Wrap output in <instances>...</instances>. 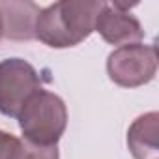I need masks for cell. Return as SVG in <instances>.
Returning <instances> with one entry per match:
<instances>
[{"instance_id": "cell-1", "label": "cell", "mask_w": 159, "mask_h": 159, "mask_svg": "<svg viewBox=\"0 0 159 159\" xmlns=\"http://www.w3.org/2000/svg\"><path fill=\"white\" fill-rule=\"evenodd\" d=\"M103 2H84V0H60L41 8L34 39L52 49H69L81 45L90 38L96 26Z\"/></svg>"}, {"instance_id": "cell-3", "label": "cell", "mask_w": 159, "mask_h": 159, "mask_svg": "<svg viewBox=\"0 0 159 159\" xmlns=\"http://www.w3.org/2000/svg\"><path fill=\"white\" fill-rule=\"evenodd\" d=\"M157 73V52L153 45L131 43L116 47L107 56V75L122 88H139L153 81Z\"/></svg>"}, {"instance_id": "cell-9", "label": "cell", "mask_w": 159, "mask_h": 159, "mask_svg": "<svg viewBox=\"0 0 159 159\" xmlns=\"http://www.w3.org/2000/svg\"><path fill=\"white\" fill-rule=\"evenodd\" d=\"M15 142H17V137H13L11 133L0 129V159H10L11 157Z\"/></svg>"}, {"instance_id": "cell-6", "label": "cell", "mask_w": 159, "mask_h": 159, "mask_svg": "<svg viewBox=\"0 0 159 159\" xmlns=\"http://www.w3.org/2000/svg\"><path fill=\"white\" fill-rule=\"evenodd\" d=\"M41 8L34 2H0V15L4 21V38L11 41L34 39L36 19Z\"/></svg>"}, {"instance_id": "cell-2", "label": "cell", "mask_w": 159, "mask_h": 159, "mask_svg": "<svg viewBox=\"0 0 159 159\" xmlns=\"http://www.w3.org/2000/svg\"><path fill=\"white\" fill-rule=\"evenodd\" d=\"M17 122L26 142L56 146L67 127V107L58 94L41 88L25 103Z\"/></svg>"}, {"instance_id": "cell-10", "label": "cell", "mask_w": 159, "mask_h": 159, "mask_svg": "<svg viewBox=\"0 0 159 159\" xmlns=\"http://www.w3.org/2000/svg\"><path fill=\"white\" fill-rule=\"evenodd\" d=\"M4 38V21H2V15H0V39Z\"/></svg>"}, {"instance_id": "cell-8", "label": "cell", "mask_w": 159, "mask_h": 159, "mask_svg": "<svg viewBox=\"0 0 159 159\" xmlns=\"http://www.w3.org/2000/svg\"><path fill=\"white\" fill-rule=\"evenodd\" d=\"M10 159H60L58 146H36L25 139H17Z\"/></svg>"}, {"instance_id": "cell-7", "label": "cell", "mask_w": 159, "mask_h": 159, "mask_svg": "<svg viewBox=\"0 0 159 159\" xmlns=\"http://www.w3.org/2000/svg\"><path fill=\"white\" fill-rule=\"evenodd\" d=\"M127 148L135 159H159V114H140L127 129Z\"/></svg>"}, {"instance_id": "cell-5", "label": "cell", "mask_w": 159, "mask_h": 159, "mask_svg": "<svg viewBox=\"0 0 159 159\" xmlns=\"http://www.w3.org/2000/svg\"><path fill=\"white\" fill-rule=\"evenodd\" d=\"M129 8L131 6L118 2H103V8L96 17L94 32H99V36L109 45L116 47L140 43L144 39V28L140 21L129 13Z\"/></svg>"}, {"instance_id": "cell-4", "label": "cell", "mask_w": 159, "mask_h": 159, "mask_svg": "<svg viewBox=\"0 0 159 159\" xmlns=\"http://www.w3.org/2000/svg\"><path fill=\"white\" fill-rule=\"evenodd\" d=\"M41 88L39 73L30 62L23 58L0 62V114L17 118L25 103Z\"/></svg>"}]
</instances>
